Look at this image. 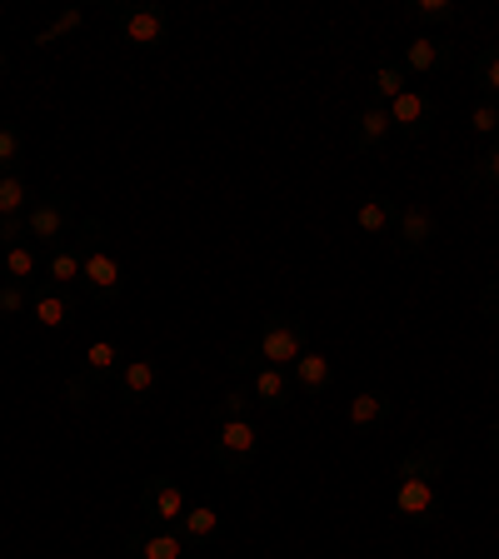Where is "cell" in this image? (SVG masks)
<instances>
[{"label": "cell", "instance_id": "cell-1", "mask_svg": "<svg viewBox=\"0 0 499 559\" xmlns=\"http://www.w3.org/2000/svg\"><path fill=\"white\" fill-rule=\"evenodd\" d=\"M450 469V444L425 440L395 465V520L415 524V530H435L444 520V495L440 479Z\"/></svg>", "mask_w": 499, "mask_h": 559}, {"label": "cell", "instance_id": "cell-2", "mask_svg": "<svg viewBox=\"0 0 499 559\" xmlns=\"http://www.w3.org/2000/svg\"><path fill=\"white\" fill-rule=\"evenodd\" d=\"M70 240L81 245V290H85V300L116 305L120 295H126V265H120V255L110 250V230H105V221L100 215H81V225H75Z\"/></svg>", "mask_w": 499, "mask_h": 559}, {"label": "cell", "instance_id": "cell-3", "mask_svg": "<svg viewBox=\"0 0 499 559\" xmlns=\"http://www.w3.org/2000/svg\"><path fill=\"white\" fill-rule=\"evenodd\" d=\"M116 35L130 50H165L170 46V11L155 0H110L105 5Z\"/></svg>", "mask_w": 499, "mask_h": 559}, {"label": "cell", "instance_id": "cell-4", "mask_svg": "<svg viewBox=\"0 0 499 559\" xmlns=\"http://www.w3.org/2000/svg\"><path fill=\"white\" fill-rule=\"evenodd\" d=\"M250 345H256L260 365L290 370L305 349H310V325H305V314H295V310H270L265 320H260V330H256Z\"/></svg>", "mask_w": 499, "mask_h": 559}, {"label": "cell", "instance_id": "cell-5", "mask_svg": "<svg viewBox=\"0 0 499 559\" xmlns=\"http://www.w3.org/2000/svg\"><path fill=\"white\" fill-rule=\"evenodd\" d=\"M75 225H81V215H75V200L66 190H46V195H35L31 210H25V240L40 245V250L70 240Z\"/></svg>", "mask_w": 499, "mask_h": 559}, {"label": "cell", "instance_id": "cell-6", "mask_svg": "<svg viewBox=\"0 0 499 559\" xmlns=\"http://www.w3.org/2000/svg\"><path fill=\"white\" fill-rule=\"evenodd\" d=\"M260 454L256 419H210V460L225 475H245Z\"/></svg>", "mask_w": 499, "mask_h": 559}, {"label": "cell", "instance_id": "cell-7", "mask_svg": "<svg viewBox=\"0 0 499 559\" xmlns=\"http://www.w3.org/2000/svg\"><path fill=\"white\" fill-rule=\"evenodd\" d=\"M440 240V221H435V210L430 205H419V200H409V205L395 210V230H390V250L405 260H419V255H430V245Z\"/></svg>", "mask_w": 499, "mask_h": 559}, {"label": "cell", "instance_id": "cell-8", "mask_svg": "<svg viewBox=\"0 0 499 559\" xmlns=\"http://www.w3.org/2000/svg\"><path fill=\"white\" fill-rule=\"evenodd\" d=\"M186 510H190V500H186V489H180V479H170V475L140 479V520L161 524V530H175Z\"/></svg>", "mask_w": 499, "mask_h": 559}, {"label": "cell", "instance_id": "cell-9", "mask_svg": "<svg viewBox=\"0 0 499 559\" xmlns=\"http://www.w3.org/2000/svg\"><path fill=\"white\" fill-rule=\"evenodd\" d=\"M126 555L130 559H205V549H190L180 530H161V524L140 520V524H130Z\"/></svg>", "mask_w": 499, "mask_h": 559}, {"label": "cell", "instance_id": "cell-10", "mask_svg": "<svg viewBox=\"0 0 499 559\" xmlns=\"http://www.w3.org/2000/svg\"><path fill=\"white\" fill-rule=\"evenodd\" d=\"M400 66H405V75H419V81H435V75H444V70L454 66V40L440 31H419L405 40V50H400Z\"/></svg>", "mask_w": 499, "mask_h": 559}, {"label": "cell", "instance_id": "cell-11", "mask_svg": "<svg viewBox=\"0 0 499 559\" xmlns=\"http://www.w3.org/2000/svg\"><path fill=\"white\" fill-rule=\"evenodd\" d=\"M384 110H390L395 135H405V140H425L435 130V120H440V100H435V95H425V91H415V85H409L405 95H395Z\"/></svg>", "mask_w": 499, "mask_h": 559}, {"label": "cell", "instance_id": "cell-12", "mask_svg": "<svg viewBox=\"0 0 499 559\" xmlns=\"http://www.w3.org/2000/svg\"><path fill=\"white\" fill-rule=\"evenodd\" d=\"M290 380H295V395L325 400L330 390H335V365H330V355H320V349H305L300 360L290 365Z\"/></svg>", "mask_w": 499, "mask_h": 559}, {"label": "cell", "instance_id": "cell-13", "mask_svg": "<svg viewBox=\"0 0 499 559\" xmlns=\"http://www.w3.org/2000/svg\"><path fill=\"white\" fill-rule=\"evenodd\" d=\"M155 384H161V370H155L151 355H135L116 370V400L120 405H145L155 395Z\"/></svg>", "mask_w": 499, "mask_h": 559}, {"label": "cell", "instance_id": "cell-14", "mask_svg": "<svg viewBox=\"0 0 499 559\" xmlns=\"http://www.w3.org/2000/svg\"><path fill=\"white\" fill-rule=\"evenodd\" d=\"M395 135V126H390V110H384L380 100H370L355 116V126H349V151L355 155H375V151H384V140Z\"/></svg>", "mask_w": 499, "mask_h": 559}, {"label": "cell", "instance_id": "cell-15", "mask_svg": "<svg viewBox=\"0 0 499 559\" xmlns=\"http://www.w3.org/2000/svg\"><path fill=\"white\" fill-rule=\"evenodd\" d=\"M40 285H50V290L70 295L75 285H81V245L75 240H60L46 250V265H40Z\"/></svg>", "mask_w": 499, "mask_h": 559}, {"label": "cell", "instance_id": "cell-16", "mask_svg": "<svg viewBox=\"0 0 499 559\" xmlns=\"http://www.w3.org/2000/svg\"><path fill=\"white\" fill-rule=\"evenodd\" d=\"M245 384H250V395H256V409H285L295 400L290 370H275V365H256Z\"/></svg>", "mask_w": 499, "mask_h": 559}, {"label": "cell", "instance_id": "cell-17", "mask_svg": "<svg viewBox=\"0 0 499 559\" xmlns=\"http://www.w3.org/2000/svg\"><path fill=\"white\" fill-rule=\"evenodd\" d=\"M75 295H60V290H50V285H35L31 290V320L40 330H70V320H75Z\"/></svg>", "mask_w": 499, "mask_h": 559}, {"label": "cell", "instance_id": "cell-18", "mask_svg": "<svg viewBox=\"0 0 499 559\" xmlns=\"http://www.w3.org/2000/svg\"><path fill=\"white\" fill-rule=\"evenodd\" d=\"M40 265H46V250L31 240L11 245V250H0V275L11 280V285H25V290H35L40 285Z\"/></svg>", "mask_w": 499, "mask_h": 559}, {"label": "cell", "instance_id": "cell-19", "mask_svg": "<svg viewBox=\"0 0 499 559\" xmlns=\"http://www.w3.org/2000/svg\"><path fill=\"white\" fill-rule=\"evenodd\" d=\"M390 415H395V400L384 395V390H360V395L349 400V409H345L349 430H380Z\"/></svg>", "mask_w": 499, "mask_h": 559}, {"label": "cell", "instance_id": "cell-20", "mask_svg": "<svg viewBox=\"0 0 499 559\" xmlns=\"http://www.w3.org/2000/svg\"><path fill=\"white\" fill-rule=\"evenodd\" d=\"M395 200L390 195H370L355 205V230L370 235V240H390V230H395Z\"/></svg>", "mask_w": 499, "mask_h": 559}, {"label": "cell", "instance_id": "cell-21", "mask_svg": "<svg viewBox=\"0 0 499 559\" xmlns=\"http://www.w3.org/2000/svg\"><path fill=\"white\" fill-rule=\"evenodd\" d=\"M460 186L475 190V195H485V190H499V140H495V145H479V151L470 155L465 170H460Z\"/></svg>", "mask_w": 499, "mask_h": 559}, {"label": "cell", "instance_id": "cell-22", "mask_svg": "<svg viewBox=\"0 0 499 559\" xmlns=\"http://www.w3.org/2000/svg\"><path fill=\"white\" fill-rule=\"evenodd\" d=\"M126 365V355H120L116 340H95L91 349H85V360H81V380L85 384H100V380H116V370Z\"/></svg>", "mask_w": 499, "mask_h": 559}, {"label": "cell", "instance_id": "cell-23", "mask_svg": "<svg viewBox=\"0 0 499 559\" xmlns=\"http://www.w3.org/2000/svg\"><path fill=\"white\" fill-rule=\"evenodd\" d=\"M180 535H186L190 549H210V539L221 535V514L210 510V504H190L186 514H180V524H175Z\"/></svg>", "mask_w": 499, "mask_h": 559}, {"label": "cell", "instance_id": "cell-24", "mask_svg": "<svg viewBox=\"0 0 499 559\" xmlns=\"http://www.w3.org/2000/svg\"><path fill=\"white\" fill-rule=\"evenodd\" d=\"M31 186H25V175H0V221H25V210H31Z\"/></svg>", "mask_w": 499, "mask_h": 559}, {"label": "cell", "instance_id": "cell-25", "mask_svg": "<svg viewBox=\"0 0 499 559\" xmlns=\"http://www.w3.org/2000/svg\"><path fill=\"white\" fill-rule=\"evenodd\" d=\"M370 100H380V105H390L395 95H405L409 91V75H405V66L400 60H380L375 66V75H370Z\"/></svg>", "mask_w": 499, "mask_h": 559}, {"label": "cell", "instance_id": "cell-26", "mask_svg": "<svg viewBox=\"0 0 499 559\" xmlns=\"http://www.w3.org/2000/svg\"><path fill=\"white\" fill-rule=\"evenodd\" d=\"M405 15H409V25L435 31V25H454V21H460V5H454V0H409Z\"/></svg>", "mask_w": 499, "mask_h": 559}, {"label": "cell", "instance_id": "cell-27", "mask_svg": "<svg viewBox=\"0 0 499 559\" xmlns=\"http://www.w3.org/2000/svg\"><path fill=\"white\" fill-rule=\"evenodd\" d=\"M81 25H85V11H81V5H70V11H60L56 21H50V25H40V31L31 35V46H35V50L60 46V40H66L70 31H81Z\"/></svg>", "mask_w": 499, "mask_h": 559}, {"label": "cell", "instance_id": "cell-28", "mask_svg": "<svg viewBox=\"0 0 499 559\" xmlns=\"http://www.w3.org/2000/svg\"><path fill=\"white\" fill-rule=\"evenodd\" d=\"M470 135L479 145H495L499 140V100H475L470 105Z\"/></svg>", "mask_w": 499, "mask_h": 559}, {"label": "cell", "instance_id": "cell-29", "mask_svg": "<svg viewBox=\"0 0 499 559\" xmlns=\"http://www.w3.org/2000/svg\"><path fill=\"white\" fill-rule=\"evenodd\" d=\"M250 409H256V395H250V384H230V390L215 400L210 419H250Z\"/></svg>", "mask_w": 499, "mask_h": 559}, {"label": "cell", "instance_id": "cell-30", "mask_svg": "<svg viewBox=\"0 0 499 559\" xmlns=\"http://www.w3.org/2000/svg\"><path fill=\"white\" fill-rule=\"evenodd\" d=\"M475 85H479V100H499V46L475 56Z\"/></svg>", "mask_w": 499, "mask_h": 559}, {"label": "cell", "instance_id": "cell-31", "mask_svg": "<svg viewBox=\"0 0 499 559\" xmlns=\"http://www.w3.org/2000/svg\"><path fill=\"white\" fill-rule=\"evenodd\" d=\"M25 155V135L15 126H0V175H15Z\"/></svg>", "mask_w": 499, "mask_h": 559}, {"label": "cell", "instance_id": "cell-32", "mask_svg": "<svg viewBox=\"0 0 499 559\" xmlns=\"http://www.w3.org/2000/svg\"><path fill=\"white\" fill-rule=\"evenodd\" d=\"M0 314H5V320L31 314V290H25V285H11V280H0Z\"/></svg>", "mask_w": 499, "mask_h": 559}, {"label": "cell", "instance_id": "cell-33", "mask_svg": "<svg viewBox=\"0 0 499 559\" xmlns=\"http://www.w3.org/2000/svg\"><path fill=\"white\" fill-rule=\"evenodd\" d=\"M225 360H230L235 374H250L260 365V355H256V345H250V340H235V345L225 349Z\"/></svg>", "mask_w": 499, "mask_h": 559}, {"label": "cell", "instance_id": "cell-34", "mask_svg": "<svg viewBox=\"0 0 499 559\" xmlns=\"http://www.w3.org/2000/svg\"><path fill=\"white\" fill-rule=\"evenodd\" d=\"M91 395H95V384H85L81 374H70V380H66V405L70 409H85V405H91Z\"/></svg>", "mask_w": 499, "mask_h": 559}, {"label": "cell", "instance_id": "cell-35", "mask_svg": "<svg viewBox=\"0 0 499 559\" xmlns=\"http://www.w3.org/2000/svg\"><path fill=\"white\" fill-rule=\"evenodd\" d=\"M475 305H479V314H485V320H495V325H499V280H489Z\"/></svg>", "mask_w": 499, "mask_h": 559}, {"label": "cell", "instance_id": "cell-36", "mask_svg": "<svg viewBox=\"0 0 499 559\" xmlns=\"http://www.w3.org/2000/svg\"><path fill=\"white\" fill-rule=\"evenodd\" d=\"M21 240H25V221H0V250H11Z\"/></svg>", "mask_w": 499, "mask_h": 559}, {"label": "cell", "instance_id": "cell-37", "mask_svg": "<svg viewBox=\"0 0 499 559\" xmlns=\"http://www.w3.org/2000/svg\"><path fill=\"white\" fill-rule=\"evenodd\" d=\"M485 444H489V454H495V460H499V415L489 419V440H485Z\"/></svg>", "mask_w": 499, "mask_h": 559}, {"label": "cell", "instance_id": "cell-38", "mask_svg": "<svg viewBox=\"0 0 499 559\" xmlns=\"http://www.w3.org/2000/svg\"><path fill=\"white\" fill-rule=\"evenodd\" d=\"M5 66H11V60H5V50H0V75H5Z\"/></svg>", "mask_w": 499, "mask_h": 559}]
</instances>
